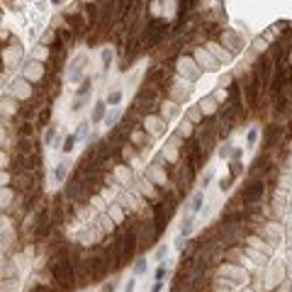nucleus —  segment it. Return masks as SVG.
I'll use <instances>...</instances> for the list:
<instances>
[{"label":"nucleus","mask_w":292,"mask_h":292,"mask_svg":"<svg viewBox=\"0 0 292 292\" xmlns=\"http://www.w3.org/2000/svg\"><path fill=\"white\" fill-rule=\"evenodd\" d=\"M239 195L243 200V210L253 205H263L268 200V183L263 178H243V185L239 188Z\"/></svg>","instance_id":"nucleus-1"},{"label":"nucleus","mask_w":292,"mask_h":292,"mask_svg":"<svg viewBox=\"0 0 292 292\" xmlns=\"http://www.w3.org/2000/svg\"><path fill=\"white\" fill-rule=\"evenodd\" d=\"M173 78H175V66H168V64L153 61V64L146 69L144 78H142V85L168 90V85H170V80H173Z\"/></svg>","instance_id":"nucleus-2"},{"label":"nucleus","mask_w":292,"mask_h":292,"mask_svg":"<svg viewBox=\"0 0 292 292\" xmlns=\"http://www.w3.org/2000/svg\"><path fill=\"white\" fill-rule=\"evenodd\" d=\"M253 234H256V236H261L266 243L278 246V243H283V239H285L288 229H285V224H283L280 219H268V221L258 224V226L253 229Z\"/></svg>","instance_id":"nucleus-3"},{"label":"nucleus","mask_w":292,"mask_h":292,"mask_svg":"<svg viewBox=\"0 0 292 292\" xmlns=\"http://www.w3.org/2000/svg\"><path fill=\"white\" fill-rule=\"evenodd\" d=\"M215 275L219 278H224V280H231V283H236L239 288H246V285H251V273L241 266V263H221L217 270H215Z\"/></svg>","instance_id":"nucleus-4"},{"label":"nucleus","mask_w":292,"mask_h":292,"mask_svg":"<svg viewBox=\"0 0 292 292\" xmlns=\"http://www.w3.org/2000/svg\"><path fill=\"white\" fill-rule=\"evenodd\" d=\"M190 95H193V83H188L183 75L175 73V78L170 80V85H168V90H166V97L173 100L175 105H188Z\"/></svg>","instance_id":"nucleus-5"},{"label":"nucleus","mask_w":292,"mask_h":292,"mask_svg":"<svg viewBox=\"0 0 292 292\" xmlns=\"http://www.w3.org/2000/svg\"><path fill=\"white\" fill-rule=\"evenodd\" d=\"M49 69H47V64H39V61H34V59H24V64H22V78H27L34 88L37 85H44L47 80H49Z\"/></svg>","instance_id":"nucleus-6"},{"label":"nucleus","mask_w":292,"mask_h":292,"mask_svg":"<svg viewBox=\"0 0 292 292\" xmlns=\"http://www.w3.org/2000/svg\"><path fill=\"white\" fill-rule=\"evenodd\" d=\"M219 44L231 54V56H239V54H243L248 47H246V39H243V34L239 32V29H231V27H224V32H221V39H219Z\"/></svg>","instance_id":"nucleus-7"},{"label":"nucleus","mask_w":292,"mask_h":292,"mask_svg":"<svg viewBox=\"0 0 292 292\" xmlns=\"http://www.w3.org/2000/svg\"><path fill=\"white\" fill-rule=\"evenodd\" d=\"M175 73H178V75H183L188 83H193V85H195V83L202 78V73H205V71L195 64V59H193L190 54H183V56L175 61Z\"/></svg>","instance_id":"nucleus-8"},{"label":"nucleus","mask_w":292,"mask_h":292,"mask_svg":"<svg viewBox=\"0 0 292 292\" xmlns=\"http://www.w3.org/2000/svg\"><path fill=\"white\" fill-rule=\"evenodd\" d=\"M158 231H156V224H153V219H144L142 221V226H139V253L144 256L146 251H151V248H156L158 246Z\"/></svg>","instance_id":"nucleus-9"},{"label":"nucleus","mask_w":292,"mask_h":292,"mask_svg":"<svg viewBox=\"0 0 292 292\" xmlns=\"http://www.w3.org/2000/svg\"><path fill=\"white\" fill-rule=\"evenodd\" d=\"M7 95H12L15 100H20L22 105H27V102H32L34 100V85L27 80V78H22V75H17L12 83H10V88L5 90Z\"/></svg>","instance_id":"nucleus-10"},{"label":"nucleus","mask_w":292,"mask_h":292,"mask_svg":"<svg viewBox=\"0 0 292 292\" xmlns=\"http://www.w3.org/2000/svg\"><path fill=\"white\" fill-rule=\"evenodd\" d=\"M85 69H90V59L85 54H78L73 56L71 64H69V71H66V80L73 83V85H80L88 75H85Z\"/></svg>","instance_id":"nucleus-11"},{"label":"nucleus","mask_w":292,"mask_h":292,"mask_svg":"<svg viewBox=\"0 0 292 292\" xmlns=\"http://www.w3.org/2000/svg\"><path fill=\"white\" fill-rule=\"evenodd\" d=\"M144 175L151 180V183H153V185H158L161 190H166V188H170V185H173V183H170L168 170H166V168H161V166H156V163H146Z\"/></svg>","instance_id":"nucleus-12"},{"label":"nucleus","mask_w":292,"mask_h":292,"mask_svg":"<svg viewBox=\"0 0 292 292\" xmlns=\"http://www.w3.org/2000/svg\"><path fill=\"white\" fill-rule=\"evenodd\" d=\"M188 54H190V56L195 59V64H197V66H200L202 71H219V66H221V64L217 61V59H215V56H212V54H210V51L205 49V47L190 49Z\"/></svg>","instance_id":"nucleus-13"},{"label":"nucleus","mask_w":292,"mask_h":292,"mask_svg":"<svg viewBox=\"0 0 292 292\" xmlns=\"http://www.w3.org/2000/svg\"><path fill=\"white\" fill-rule=\"evenodd\" d=\"M142 124H144L146 134H148V137H153V139H161V137L166 134V127H168V124L161 120V115H158V112H153V115H146Z\"/></svg>","instance_id":"nucleus-14"},{"label":"nucleus","mask_w":292,"mask_h":292,"mask_svg":"<svg viewBox=\"0 0 292 292\" xmlns=\"http://www.w3.org/2000/svg\"><path fill=\"white\" fill-rule=\"evenodd\" d=\"M151 217H153L158 236H163V234L168 231V224H170V217H168V212H166V207H163V200L151 205Z\"/></svg>","instance_id":"nucleus-15"},{"label":"nucleus","mask_w":292,"mask_h":292,"mask_svg":"<svg viewBox=\"0 0 292 292\" xmlns=\"http://www.w3.org/2000/svg\"><path fill=\"white\" fill-rule=\"evenodd\" d=\"M69 47L64 44V42H56L51 49H49V54H51V59H49V64H54V66H66V61H69Z\"/></svg>","instance_id":"nucleus-16"},{"label":"nucleus","mask_w":292,"mask_h":292,"mask_svg":"<svg viewBox=\"0 0 292 292\" xmlns=\"http://www.w3.org/2000/svg\"><path fill=\"white\" fill-rule=\"evenodd\" d=\"M219 221H226V224H246V221H251V217H248V212H246L243 207H241V210H221Z\"/></svg>","instance_id":"nucleus-17"},{"label":"nucleus","mask_w":292,"mask_h":292,"mask_svg":"<svg viewBox=\"0 0 292 292\" xmlns=\"http://www.w3.org/2000/svg\"><path fill=\"white\" fill-rule=\"evenodd\" d=\"M205 49H207V51L217 59L219 64H224V66H229V64L234 61V56H231V54H229V51L219 44V42H207V44H205Z\"/></svg>","instance_id":"nucleus-18"},{"label":"nucleus","mask_w":292,"mask_h":292,"mask_svg":"<svg viewBox=\"0 0 292 292\" xmlns=\"http://www.w3.org/2000/svg\"><path fill=\"white\" fill-rule=\"evenodd\" d=\"M20 107H22V102H20V100H15L12 95L2 93V117L17 120V115H20Z\"/></svg>","instance_id":"nucleus-19"},{"label":"nucleus","mask_w":292,"mask_h":292,"mask_svg":"<svg viewBox=\"0 0 292 292\" xmlns=\"http://www.w3.org/2000/svg\"><path fill=\"white\" fill-rule=\"evenodd\" d=\"M158 115H161V120L166 122V124H170L175 117H180V105H175L173 100H163V105H161V110H158Z\"/></svg>","instance_id":"nucleus-20"},{"label":"nucleus","mask_w":292,"mask_h":292,"mask_svg":"<svg viewBox=\"0 0 292 292\" xmlns=\"http://www.w3.org/2000/svg\"><path fill=\"white\" fill-rule=\"evenodd\" d=\"M71 170H73L71 161H66V158H64V161H59V163L54 166V183H59V185L64 188V185H66V180L71 178Z\"/></svg>","instance_id":"nucleus-21"},{"label":"nucleus","mask_w":292,"mask_h":292,"mask_svg":"<svg viewBox=\"0 0 292 292\" xmlns=\"http://www.w3.org/2000/svg\"><path fill=\"white\" fill-rule=\"evenodd\" d=\"M107 217L112 219L120 229L127 224V219H129V212L122 207V205H117V202H112V205H107Z\"/></svg>","instance_id":"nucleus-22"},{"label":"nucleus","mask_w":292,"mask_h":292,"mask_svg":"<svg viewBox=\"0 0 292 292\" xmlns=\"http://www.w3.org/2000/svg\"><path fill=\"white\" fill-rule=\"evenodd\" d=\"M197 105H200V110H202V115H205V117H217L219 110H221V105H219L212 95H205Z\"/></svg>","instance_id":"nucleus-23"},{"label":"nucleus","mask_w":292,"mask_h":292,"mask_svg":"<svg viewBox=\"0 0 292 292\" xmlns=\"http://www.w3.org/2000/svg\"><path fill=\"white\" fill-rule=\"evenodd\" d=\"M185 205H188V207H185L188 215H197V212L202 210V205H205V190H195Z\"/></svg>","instance_id":"nucleus-24"},{"label":"nucleus","mask_w":292,"mask_h":292,"mask_svg":"<svg viewBox=\"0 0 292 292\" xmlns=\"http://www.w3.org/2000/svg\"><path fill=\"white\" fill-rule=\"evenodd\" d=\"M107 102L105 100H97L95 105H93V110H90V122L93 124H102L105 122V117H107Z\"/></svg>","instance_id":"nucleus-25"},{"label":"nucleus","mask_w":292,"mask_h":292,"mask_svg":"<svg viewBox=\"0 0 292 292\" xmlns=\"http://www.w3.org/2000/svg\"><path fill=\"white\" fill-rule=\"evenodd\" d=\"M122 117H124V110H122V107H110V110H107V117H105L102 124L107 127V132H112L115 127H120Z\"/></svg>","instance_id":"nucleus-26"},{"label":"nucleus","mask_w":292,"mask_h":292,"mask_svg":"<svg viewBox=\"0 0 292 292\" xmlns=\"http://www.w3.org/2000/svg\"><path fill=\"white\" fill-rule=\"evenodd\" d=\"M117 59V51H115V47L112 44H105L102 47V51H100V61H102V71L107 73L112 69V61Z\"/></svg>","instance_id":"nucleus-27"},{"label":"nucleus","mask_w":292,"mask_h":292,"mask_svg":"<svg viewBox=\"0 0 292 292\" xmlns=\"http://www.w3.org/2000/svg\"><path fill=\"white\" fill-rule=\"evenodd\" d=\"M51 115H54V107L51 105H44L39 110V117H37V129L39 132H44L47 127H51Z\"/></svg>","instance_id":"nucleus-28"},{"label":"nucleus","mask_w":292,"mask_h":292,"mask_svg":"<svg viewBox=\"0 0 292 292\" xmlns=\"http://www.w3.org/2000/svg\"><path fill=\"white\" fill-rule=\"evenodd\" d=\"M175 132L188 142V139H193L195 137V132H197V127L190 122V120H185V117H180V122H178V127H175Z\"/></svg>","instance_id":"nucleus-29"},{"label":"nucleus","mask_w":292,"mask_h":292,"mask_svg":"<svg viewBox=\"0 0 292 292\" xmlns=\"http://www.w3.org/2000/svg\"><path fill=\"white\" fill-rule=\"evenodd\" d=\"M56 42H61V39H59V32H56V29L49 24V27L42 32V37H39V44H44V47H49V49H51Z\"/></svg>","instance_id":"nucleus-30"},{"label":"nucleus","mask_w":292,"mask_h":292,"mask_svg":"<svg viewBox=\"0 0 292 292\" xmlns=\"http://www.w3.org/2000/svg\"><path fill=\"white\" fill-rule=\"evenodd\" d=\"M29 59H34V61H39V64H49V59H51V54H49V47H44V44H37V47L29 51Z\"/></svg>","instance_id":"nucleus-31"},{"label":"nucleus","mask_w":292,"mask_h":292,"mask_svg":"<svg viewBox=\"0 0 292 292\" xmlns=\"http://www.w3.org/2000/svg\"><path fill=\"white\" fill-rule=\"evenodd\" d=\"M185 120H190L195 127H200V124L205 122V115H202L200 105H190V107H185Z\"/></svg>","instance_id":"nucleus-32"},{"label":"nucleus","mask_w":292,"mask_h":292,"mask_svg":"<svg viewBox=\"0 0 292 292\" xmlns=\"http://www.w3.org/2000/svg\"><path fill=\"white\" fill-rule=\"evenodd\" d=\"M193 229H195V215H183V224H180V236H185V239H193Z\"/></svg>","instance_id":"nucleus-33"},{"label":"nucleus","mask_w":292,"mask_h":292,"mask_svg":"<svg viewBox=\"0 0 292 292\" xmlns=\"http://www.w3.org/2000/svg\"><path fill=\"white\" fill-rule=\"evenodd\" d=\"M226 166H229V178H231V180H239V178L243 175V161H241V158H231Z\"/></svg>","instance_id":"nucleus-34"},{"label":"nucleus","mask_w":292,"mask_h":292,"mask_svg":"<svg viewBox=\"0 0 292 292\" xmlns=\"http://www.w3.org/2000/svg\"><path fill=\"white\" fill-rule=\"evenodd\" d=\"M56 139H59V129H56V124H51V127H47V129L42 132V144L44 146H54L56 144Z\"/></svg>","instance_id":"nucleus-35"},{"label":"nucleus","mask_w":292,"mask_h":292,"mask_svg":"<svg viewBox=\"0 0 292 292\" xmlns=\"http://www.w3.org/2000/svg\"><path fill=\"white\" fill-rule=\"evenodd\" d=\"M248 49H253L256 54H261V56H263V54L270 49V44H268V42H266V39L258 34V37H251V44H248Z\"/></svg>","instance_id":"nucleus-36"},{"label":"nucleus","mask_w":292,"mask_h":292,"mask_svg":"<svg viewBox=\"0 0 292 292\" xmlns=\"http://www.w3.org/2000/svg\"><path fill=\"white\" fill-rule=\"evenodd\" d=\"M90 127H93V122H90V120H83V122L78 124L75 139H78V142H85V144H88V142H90Z\"/></svg>","instance_id":"nucleus-37"},{"label":"nucleus","mask_w":292,"mask_h":292,"mask_svg":"<svg viewBox=\"0 0 292 292\" xmlns=\"http://www.w3.org/2000/svg\"><path fill=\"white\" fill-rule=\"evenodd\" d=\"M146 270H148V261H146V256H139L132 263V275L134 278H142V275H146Z\"/></svg>","instance_id":"nucleus-38"},{"label":"nucleus","mask_w":292,"mask_h":292,"mask_svg":"<svg viewBox=\"0 0 292 292\" xmlns=\"http://www.w3.org/2000/svg\"><path fill=\"white\" fill-rule=\"evenodd\" d=\"M17 275H20V273H17L15 261L7 258V256H2V278H17Z\"/></svg>","instance_id":"nucleus-39"},{"label":"nucleus","mask_w":292,"mask_h":292,"mask_svg":"<svg viewBox=\"0 0 292 292\" xmlns=\"http://www.w3.org/2000/svg\"><path fill=\"white\" fill-rule=\"evenodd\" d=\"M90 93H93V75H88V78L75 88V97H90Z\"/></svg>","instance_id":"nucleus-40"},{"label":"nucleus","mask_w":292,"mask_h":292,"mask_svg":"<svg viewBox=\"0 0 292 292\" xmlns=\"http://www.w3.org/2000/svg\"><path fill=\"white\" fill-rule=\"evenodd\" d=\"M234 148L236 146L231 144V142H221L217 148V156L221 158V161H231V156H234Z\"/></svg>","instance_id":"nucleus-41"},{"label":"nucleus","mask_w":292,"mask_h":292,"mask_svg":"<svg viewBox=\"0 0 292 292\" xmlns=\"http://www.w3.org/2000/svg\"><path fill=\"white\" fill-rule=\"evenodd\" d=\"M258 144H261V129L253 124V127L246 132V146H248V148H253V146H258Z\"/></svg>","instance_id":"nucleus-42"},{"label":"nucleus","mask_w":292,"mask_h":292,"mask_svg":"<svg viewBox=\"0 0 292 292\" xmlns=\"http://www.w3.org/2000/svg\"><path fill=\"white\" fill-rule=\"evenodd\" d=\"M105 102H107V107H120V102H122V90H120V88L110 90V93L105 95Z\"/></svg>","instance_id":"nucleus-43"},{"label":"nucleus","mask_w":292,"mask_h":292,"mask_svg":"<svg viewBox=\"0 0 292 292\" xmlns=\"http://www.w3.org/2000/svg\"><path fill=\"white\" fill-rule=\"evenodd\" d=\"M234 83H236V78H234V73H231V71H226L224 75H219V78H217V88H219V90H229Z\"/></svg>","instance_id":"nucleus-44"},{"label":"nucleus","mask_w":292,"mask_h":292,"mask_svg":"<svg viewBox=\"0 0 292 292\" xmlns=\"http://www.w3.org/2000/svg\"><path fill=\"white\" fill-rule=\"evenodd\" d=\"M168 243H158L156 248H153V258L158 261V263H166V258H168Z\"/></svg>","instance_id":"nucleus-45"},{"label":"nucleus","mask_w":292,"mask_h":292,"mask_svg":"<svg viewBox=\"0 0 292 292\" xmlns=\"http://www.w3.org/2000/svg\"><path fill=\"white\" fill-rule=\"evenodd\" d=\"M75 144H78V139H75V134H66L64 137V146H61V153H71L73 148H75Z\"/></svg>","instance_id":"nucleus-46"},{"label":"nucleus","mask_w":292,"mask_h":292,"mask_svg":"<svg viewBox=\"0 0 292 292\" xmlns=\"http://www.w3.org/2000/svg\"><path fill=\"white\" fill-rule=\"evenodd\" d=\"M0 292H17V278H2Z\"/></svg>","instance_id":"nucleus-47"},{"label":"nucleus","mask_w":292,"mask_h":292,"mask_svg":"<svg viewBox=\"0 0 292 292\" xmlns=\"http://www.w3.org/2000/svg\"><path fill=\"white\" fill-rule=\"evenodd\" d=\"M278 188L292 195V175H290V173H283V175H280V180H278Z\"/></svg>","instance_id":"nucleus-48"},{"label":"nucleus","mask_w":292,"mask_h":292,"mask_svg":"<svg viewBox=\"0 0 292 292\" xmlns=\"http://www.w3.org/2000/svg\"><path fill=\"white\" fill-rule=\"evenodd\" d=\"M88 102H90V97H73L71 110H73V112H80L83 107H88Z\"/></svg>","instance_id":"nucleus-49"},{"label":"nucleus","mask_w":292,"mask_h":292,"mask_svg":"<svg viewBox=\"0 0 292 292\" xmlns=\"http://www.w3.org/2000/svg\"><path fill=\"white\" fill-rule=\"evenodd\" d=\"M166 278H170V270H168V266L166 263H158V268H156V280H166Z\"/></svg>","instance_id":"nucleus-50"},{"label":"nucleus","mask_w":292,"mask_h":292,"mask_svg":"<svg viewBox=\"0 0 292 292\" xmlns=\"http://www.w3.org/2000/svg\"><path fill=\"white\" fill-rule=\"evenodd\" d=\"M115 290H117V275H112L110 280H105L100 285V292H115Z\"/></svg>","instance_id":"nucleus-51"},{"label":"nucleus","mask_w":292,"mask_h":292,"mask_svg":"<svg viewBox=\"0 0 292 292\" xmlns=\"http://www.w3.org/2000/svg\"><path fill=\"white\" fill-rule=\"evenodd\" d=\"M280 170H283V173H290V175H292V151L285 153V158H283V163H280Z\"/></svg>","instance_id":"nucleus-52"},{"label":"nucleus","mask_w":292,"mask_h":292,"mask_svg":"<svg viewBox=\"0 0 292 292\" xmlns=\"http://www.w3.org/2000/svg\"><path fill=\"white\" fill-rule=\"evenodd\" d=\"M212 178H215V173H212V170L202 173V175H200V190H205V188H207V185L212 183Z\"/></svg>","instance_id":"nucleus-53"},{"label":"nucleus","mask_w":292,"mask_h":292,"mask_svg":"<svg viewBox=\"0 0 292 292\" xmlns=\"http://www.w3.org/2000/svg\"><path fill=\"white\" fill-rule=\"evenodd\" d=\"M231 185H234V180H231L229 175L219 180V190H221V193H229V190H231Z\"/></svg>","instance_id":"nucleus-54"},{"label":"nucleus","mask_w":292,"mask_h":292,"mask_svg":"<svg viewBox=\"0 0 292 292\" xmlns=\"http://www.w3.org/2000/svg\"><path fill=\"white\" fill-rule=\"evenodd\" d=\"M134 290H137V278L132 275V278L124 283V292H134Z\"/></svg>","instance_id":"nucleus-55"},{"label":"nucleus","mask_w":292,"mask_h":292,"mask_svg":"<svg viewBox=\"0 0 292 292\" xmlns=\"http://www.w3.org/2000/svg\"><path fill=\"white\" fill-rule=\"evenodd\" d=\"M163 290V283H161V280H156V283H153V288H151V292H161Z\"/></svg>","instance_id":"nucleus-56"},{"label":"nucleus","mask_w":292,"mask_h":292,"mask_svg":"<svg viewBox=\"0 0 292 292\" xmlns=\"http://www.w3.org/2000/svg\"><path fill=\"white\" fill-rule=\"evenodd\" d=\"M288 64H290V66H292V47H290V49H288Z\"/></svg>","instance_id":"nucleus-57"}]
</instances>
